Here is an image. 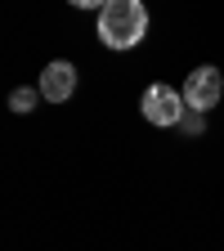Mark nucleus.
Instances as JSON below:
<instances>
[{"label": "nucleus", "instance_id": "nucleus-1", "mask_svg": "<svg viewBox=\"0 0 224 251\" xmlns=\"http://www.w3.org/2000/svg\"><path fill=\"white\" fill-rule=\"evenodd\" d=\"M148 31V9L144 0H108L99 9V41L108 50H130Z\"/></svg>", "mask_w": 224, "mask_h": 251}, {"label": "nucleus", "instance_id": "nucleus-2", "mask_svg": "<svg viewBox=\"0 0 224 251\" xmlns=\"http://www.w3.org/2000/svg\"><path fill=\"white\" fill-rule=\"evenodd\" d=\"M139 108H144V117H148L152 126H179L184 112H188L184 90H175V85H166V81L148 85V90H144V99H139Z\"/></svg>", "mask_w": 224, "mask_h": 251}, {"label": "nucleus", "instance_id": "nucleus-3", "mask_svg": "<svg viewBox=\"0 0 224 251\" xmlns=\"http://www.w3.org/2000/svg\"><path fill=\"white\" fill-rule=\"evenodd\" d=\"M220 94H224V76H220V68H193L188 72V81H184V103H188V112H211L215 103H220Z\"/></svg>", "mask_w": 224, "mask_h": 251}, {"label": "nucleus", "instance_id": "nucleus-4", "mask_svg": "<svg viewBox=\"0 0 224 251\" xmlns=\"http://www.w3.org/2000/svg\"><path fill=\"white\" fill-rule=\"evenodd\" d=\"M41 94H45L50 103H68L72 94H76V68H72L68 58H54L50 68L41 72Z\"/></svg>", "mask_w": 224, "mask_h": 251}, {"label": "nucleus", "instance_id": "nucleus-5", "mask_svg": "<svg viewBox=\"0 0 224 251\" xmlns=\"http://www.w3.org/2000/svg\"><path fill=\"white\" fill-rule=\"evenodd\" d=\"M36 99H41V90H27V85H23V90L9 94V108H14V112H31V108H36Z\"/></svg>", "mask_w": 224, "mask_h": 251}, {"label": "nucleus", "instance_id": "nucleus-6", "mask_svg": "<svg viewBox=\"0 0 224 251\" xmlns=\"http://www.w3.org/2000/svg\"><path fill=\"white\" fill-rule=\"evenodd\" d=\"M202 117H206V112H193V117H184V121H179V130H188V135H202Z\"/></svg>", "mask_w": 224, "mask_h": 251}, {"label": "nucleus", "instance_id": "nucleus-7", "mask_svg": "<svg viewBox=\"0 0 224 251\" xmlns=\"http://www.w3.org/2000/svg\"><path fill=\"white\" fill-rule=\"evenodd\" d=\"M68 5H76V9H103L108 0H68Z\"/></svg>", "mask_w": 224, "mask_h": 251}]
</instances>
